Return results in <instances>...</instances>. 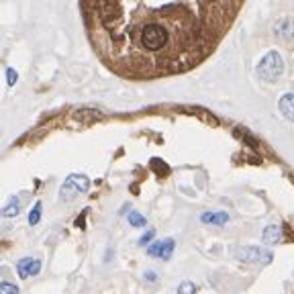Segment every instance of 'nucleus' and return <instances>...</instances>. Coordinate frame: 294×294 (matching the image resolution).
<instances>
[{"label": "nucleus", "mask_w": 294, "mask_h": 294, "mask_svg": "<svg viewBox=\"0 0 294 294\" xmlns=\"http://www.w3.org/2000/svg\"><path fill=\"white\" fill-rule=\"evenodd\" d=\"M19 213H21V200H19L17 196H11L9 202L3 207V217H7V219H15Z\"/></svg>", "instance_id": "9b49d317"}, {"label": "nucleus", "mask_w": 294, "mask_h": 294, "mask_svg": "<svg viewBox=\"0 0 294 294\" xmlns=\"http://www.w3.org/2000/svg\"><path fill=\"white\" fill-rule=\"evenodd\" d=\"M200 221L207 223V225H225L229 223V215L225 211H217V213H202Z\"/></svg>", "instance_id": "1a4fd4ad"}, {"label": "nucleus", "mask_w": 294, "mask_h": 294, "mask_svg": "<svg viewBox=\"0 0 294 294\" xmlns=\"http://www.w3.org/2000/svg\"><path fill=\"white\" fill-rule=\"evenodd\" d=\"M152 164H154V170H156V172L162 170V174H168V168H166V164H164L162 160H152Z\"/></svg>", "instance_id": "6ab92c4d"}, {"label": "nucleus", "mask_w": 294, "mask_h": 294, "mask_svg": "<svg viewBox=\"0 0 294 294\" xmlns=\"http://www.w3.org/2000/svg\"><path fill=\"white\" fill-rule=\"evenodd\" d=\"M196 292V286L192 282H182L178 286V294H194Z\"/></svg>", "instance_id": "dca6fc26"}, {"label": "nucleus", "mask_w": 294, "mask_h": 294, "mask_svg": "<svg viewBox=\"0 0 294 294\" xmlns=\"http://www.w3.org/2000/svg\"><path fill=\"white\" fill-rule=\"evenodd\" d=\"M261 239H263V243H266V245H276V243H280V239H282L280 227H278V225L266 227V231H263V235H261Z\"/></svg>", "instance_id": "9d476101"}, {"label": "nucleus", "mask_w": 294, "mask_h": 294, "mask_svg": "<svg viewBox=\"0 0 294 294\" xmlns=\"http://www.w3.org/2000/svg\"><path fill=\"white\" fill-rule=\"evenodd\" d=\"M88 188H90V180H88V176H84V174H70L66 178V182H64V186H62V190H60V196H62V200H74L76 194H82Z\"/></svg>", "instance_id": "7ed1b4c3"}, {"label": "nucleus", "mask_w": 294, "mask_h": 294, "mask_svg": "<svg viewBox=\"0 0 294 294\" xmlns=\"http://www.w3.org/2000/svg\"><path fill=\"white\" fill-rule=\"evenodd\" d=\"M127 221H129L131 227H145V225H147V219H145L141 213H137V211H131V213L127 215Z\"/></svg>", "instance_id": "4468645a"}, {"label": "nucleus", "mask_w": 294, "mask_h": 294, "mask_svg": "<svg viewBox=\"0 0 294 294\" xmlns=\"http://www.w3.org/2000/svg\"><path fill=\"white\" fill-rule=\"evenodd\" d=\"M154 237H156V231H154V229L145 231V235H141V239H139V245H147V243H150Z\"/></svg>", "instance_id": "a211bd4d"}, {"label": "nucleus", "mask_w": 294, "mask_h": 294, "mask_svg": "<svg viewBox=\"0 0 294 294\" xmlns=\"http://www.w3.org/2000/svg\"><path fill=\"white\" fill-rule=\"evenodd\" d=\"M41 272V261L35 257H23L17 261V274L21 280H27L29 276H37Z\"/></svg>", "instance_id": "423d86ee"}, {"label": "nucleus", "mask_w": 294, "mask_h": 294, "mask_svg": "<svg viewBox=\"0 0 294 294\" xmlns=\"http://www.w3.org/2000/svg\"><path fill=\"white\" fill-rule=\"evenodd\" d=\"M272 31H274V35H276L278 39H282V41L292 39V37H294V17H280V19L274 23Z\"/></svg>", "instance_id": "0eeeda50"}, {"label": "nucleus", "mask_w": 294, "mask_h": 294, "mask_svg": "<svg viewBox=\"0 0 294 294\" xmlns=\"http://www.w3.org/2000/svg\"><path fill=\"white\" fill-rule=\"evenodd\" d=\"M280 112L286 116L290 123H294V94H284L280 98Z\"/></svg>", "instance_id": "6e6552de"}, {"label": "nucleus", "mask_w": 294, "mask_h": 294, "mask_svg": "<svg viewBox=\"0 0 294 294\" xmlns=\"http://www.w3.org/2000/svg\"><path fill=\"white\" fill-rule=\"evenodd\" d=\"M17 80H19L17 70H15V68H7V84H9V86H15Z\"/></svg>", "instance_id": "f3484780"}, {"label": "nucleus", "mask_w": 294, "mask_h": 294, "mask_svg": "<svg viewBox=\"0 0 294 294\" xmlns=\"http://www.w3.org/2000/svg\"><path fill=\"white\" fill-rule=\"evenodd\" d=\"M284 72V62L278 51H268L257 64V76L263 82H276Z\"/></svg>", "instance_id": "f03ea898"}, {"label": "nucleus", "mask_w": 294, "mask_h": 294, "mask_svg": "<svg viewBox=\"0 0 294 294\" xmlns=\"http://www.w3.org/2000/svg\"><path fill=\"white\" fill-rule=\"evenodd\" d=\"M41 213H43V204H41V200H37V202H35V207L31 209V213H29V225H31V227L39 225V221H41Z\"/></svg>", "instance_id": "f8f14e48"}, {"label": "nucleus", "mask_w": 294, "mask_h": 294, "mask_svg": "<svg viewBox=\"0 0 294 294\" xmlns=\"http://www.w3.org/2000/svg\"><path fill=\"white\" fill-rule=\"evenodd\" d=\"M176 247V241L172 237L168 239H162V241H154L150 247H147V255L152 257H160V259H170L172 257V251Z\"/></svg>", "instance_id": "39448f33"}, {"label": "nucleus", "mask_w": 294, "mask_h": 294, "mask_svg": "<svg viewBox=\"0 0 294 294\" xmlns=\"http://www.w3.org/2000/svg\"><path fill=\"white\" fill-rule=\"evenodd\" d=\"M143 278H145L147 282H156V280H158V274H156V272H152V270H147V272L143 274Z\"/></svg>", "instance_id": "aec40b11"}, {"label": "nucleus", "mask_w": 294, "mask_h": 294, "mask_svg": "<svg viewBox=\"0 0 294 294\" xmlns=\"http://www.w3.org/2000/svg\"><path fill=\"white\" fill-rule=\"evenodd\" d=\"M235 259H239L243 263H270L272 261V253L261 249V247H253V245H247V247H239L233 251Z\"/></svg>", "instance_id": "20e7f679"}, {"label": "nucleus", "mask_w": 294, "mask_h": 294, "mask_svg": "<svg viewBox=\"0 0 294 294\" xmlns=\"http://www.w3.org/2000/svg\"><path fill=\"white\" fill-rule=\"evenodd\" d=\"M100 62L131 80L182 74L215 51L241 3H127L90 0L80 5Z\"/></svg>", "instance_id": "f257e3e1"}, {"label": "nucleus", "mask_w": 294, "mask_h": 294, "mask_svg": "<svg viewBox=\"0 0 294 294\" xmlns=\"http://www.w3.org/2000/svg\"><path fill=\"white\" fill-rule=\"evenodd\" d=\"M0 294H19V286L13 282H0Z\"/></svg>", "instance_id": "2eb2a0df"}, {"label": "nucleus", "mask_w": 294, "mask_h": 294, "mask_svg": "<svg viewBox=\"0 0 294 294\" xmlns=\"http://www.w3.org/2000/svg\"><path fill=\"white\" fill-rule=\"evenodd\" d=\"M76 119H102V112L100 110H92V108H82V110H76L74 112Z\"/></svg>", "instance_id": "ddd939ff"}]
</instances>
